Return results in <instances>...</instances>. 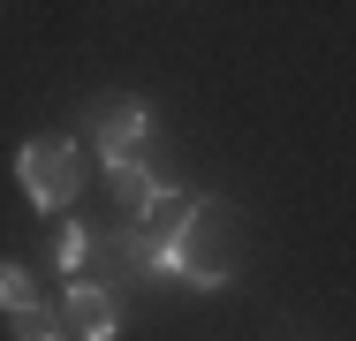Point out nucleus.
I'll use <instances>...</instances> for the list:
<instances>
[{"instance_id": "39448f33", "label": "nucleus", "mask_w": 356, "mask_h": 341, "mask_svg": "<svg viewBox=\"0 0 356 341\" xmlns=\"http://www.w3.org/2000/svg\"><path fill=\"white\" fill-rule=\"evenodd\" d=\"M99 167H106V190L122 198V212L137 220V212H144V198L159 190V175L144 167V152H114V159H99Z\"/></svg>"}, {"instance_id": "0eeeda50", "label": "nucleus", "mask_w": 356, "mask_h": 341, "mask_svg": "<svg viewBox=\"0 0 356 341\" xmlns=\"http://www.w3.org/2000/svg\"><path fill=\"white\" fill-rule=\"evenodd\" d=\"M83 258H91V235H83V220H69V228L54 235V266L69 273V280H83Z\"/></svg>"}, {"instance_id": "423d86ee", "label": "nucleus", "mask_w": 356, "mask_h": 341, "mask_svg": "<svg viewBox=\"0 0 356 341\" xmlns=\"http://www.w3.org/2000/svg\"><path fill=\"white\" fill-rule=\"evenodd\" d=\"M38 303H46V296L31 288V273L0 258V311H8V319H23V311H38Z\"/></svg>"}, {"instance_id": "7ed1b4c3", "label": "nucleus", "mask_w": 356, "mask_h": 341, "mask_svg": "<svg viewBox=\"0 0 356 341\" xmlns=\"http://www.w3.org/2000/svg\"><path fill=\"white\" fill-rule=\"evenodd\" d=\"M54 319H61V334H76V341H114L122 334V303H114V288H99V280H69V296L54 303Z\"/></svg>"}, {"instance_id": "f257e3e1", "label": "nucleus", "mask_w": 356, "mask_h": 341, "mask_svg": "<svg viewBox=\"0 0 356 341\" xmlns=\"http://www.w3.org/2000/svg\"><path fill=\"white\" fill-rule=\"evenodd\" d=\"M129 266L159 273V280H182V288H227L235 258H243V228H235V205L227 198H190V212L167 228V235H122Z\"/></svg>"}, {"instance_id": "6e6552de", "label": "nucleus", "mask_w": 356, "mask_h": 341, "mask_svg": "<svg viewBox=\"0 0 356 341\" xmlns=\"http://www.w3.org/2000/svg\"><path fill=\"white\" fill-rule=\"evenodd\" d=\"M15 341H69V334H61L54 303H38V311H23V319H15Z\"/></svg>"}, {"instance_id": "f03ea898", "label": "nucleus", "mask_w": 356, "mask_h": 341, "mask_svg": "<svg viewBox=\"0 0 356 341\" xmlns=\"http://www.w3.org/2000/svg\"><path fill=\"white\" fill-rule=\"evenodd\" d=\"M15 182L38 212H69L83 198V144L76 136H31L15 152Z\"/></svg>"}, {"instance_id": "20e7f679", "label": "nucleus", "mask_w": 356, "mask_h": 341, "mask_svg": "<svg viewBox=\"0 0 356 341\" xmlns=\"http://www.w3.org/2000/svg\"><path fill=\"white\" fill-rule=\"evenodd\" d=\"M144 136H152V106H144V99H106L99 122H91V152H99V159L144 152Z\"/></svg>"}]
</instances>
